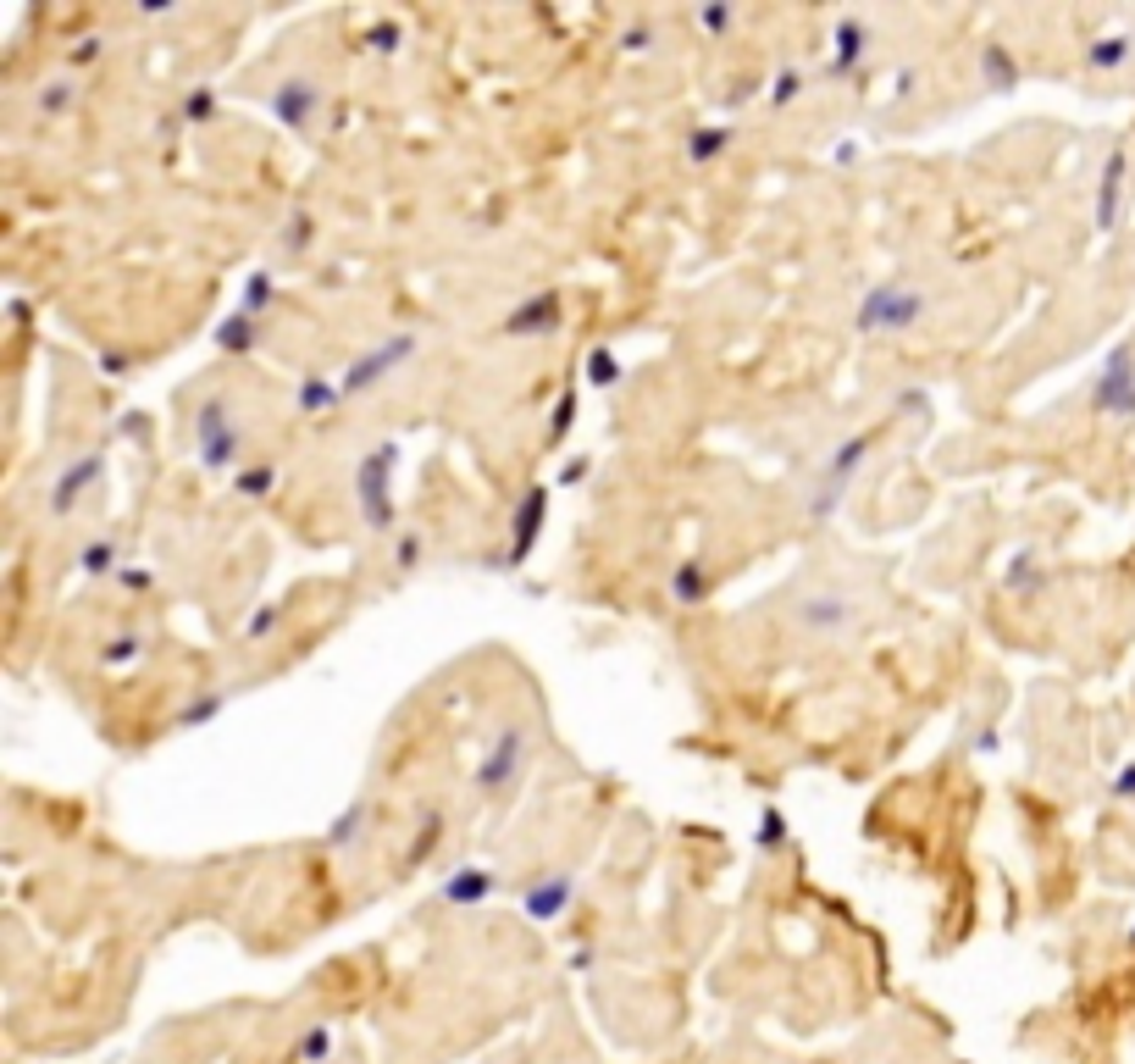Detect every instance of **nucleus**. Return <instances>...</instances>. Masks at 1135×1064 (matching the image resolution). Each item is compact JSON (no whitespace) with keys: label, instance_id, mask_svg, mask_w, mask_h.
Returning <instances> with one entry per match:
<instances>
[{"label":"nucleus","instance_id":"f03ea898","mask_svg":"<svg viewBox=\"0 0 1135 1064\" xmlns=\"http://www.w3.org/2000/svg\"><path fill=\"white\" fill-rule=\"evenodd\" d=\"M388 482H394V450H371L355 466V499H361V521L371 533H383L394 521V499H388Z\"/></svg>","mask_w":1135,"mask_h":1064},{"label":"nucleus","instance_id":"4468645a","mask_svg":"<svg viewBox=\"0 0 1135 1064\" xmlns=\"http://www.w3.org/2000/svg\"><path fill=\"white\" fill-rule=\"evenodd\" d=\"M339 399H344V394L327 389V383H305V389H300V405H305V411H332Z\"/></svg>","mask_w":1135,"mask_h":1064},{"label":"nucleus","instance_id":"6e6552de","mask_svg":"<svg viewBox=\"0 0 1135 1064\" xmlns=\"http://www.w3.org/2000/svg\"><path fill=\"white\" fill-rule=\"evenodd\" d=\"M560 327V300L543 295V300H526L521 317H510V333H554Z\"/></svg>","mask_w":1135,"mask_h":1064},{"label":"nucleus","instance_id":"39448f33","mask_svg":"<svg viewBox=\"0 0 1135 1064\" xmlns=\"http://www.w3.org/2000/svg\"><path fill=\"white\" fill-rule=\"evenodd\" d=\"M521 770H526V732L504 726L494 754H487V765H482V792H510L521 782Z\"/></svg>","mask_w":1135,"mask_h":1064},{"label":"nucleus","instance_id":"a211bd4d","mask_svg":"<svg viewBox=\"0 0 1135 1064\" xmlns=\"http://www.w3.org/2000/svg\"><path fill=\"white\" fill-rule=\"evenodd\" d=\"M781 848V816H765V854Z\"/></svg>","mask_w":1135,"mask_h":1064},{"label":"nucleus","instance_id":"f8f14e48","mask_svg":"<svg viewBox=\"0 0 1135 1064\" xmlns=\"http://www.w3.org/2000/svg\"><path fill=\"white\" fill-rule=\"evenodd\" d=\"M726 145H732V133H726V128H698L693 139H687V156H693V161H715Z\"/></svg>","mask_w":1135,"mask_h":1064},{"label":"nucleus","instance_id":"20e7f679","mask_svg":"<svg viewBox=\"0 0 1135 1064\" xmlns=\"http://www.w3.org/2000/svg\"><path fill=\"white\" fill-rule=\"evenodd\" d=\"M194 443H200V460H205L211 472H222V466H233V460H239V433H233V421H227V411H222V399L200 405V421H194Z\"/></svg>","mask_w":1135,"mask_h":1064},{"label":"nucleus","instance_id":"f3484780","mask_svg":"<svg viewBox=\"0 0 1135 1064\" xmlns=\"http://www.w3.org/2000/svg\"><path fill=\"white\" fill-rule=\"evenodd\" d=\"M111 566V544H94V549H84V571H106Z\"/></svg>","mask_w":1135,"mask_h":1064},{"label":"nucleus","instance_id":"9d476101","mask_svg":"<svg viewBox=\"0 0 1135 1064\" xmlns=\"http://www.w3.org/2000/svg\"><path fill=\"white\" fill-rule=\"evenodd\" d=\"M798 615H804V627H836L848 615V605L836 593H826V599H804V605H798Z\"/></svg>","mask_w":1135,"mask_h":1064},{"label":"nucleus","instance_id":"9b49d317","mask_svg":"<svg viewBox=\"0 0 1135 1064\" xmlns=\"http://www.w3.org/2000/svg\"><path fill=\"white\" fill-rule=\"evenodd\" d=\"M565 898H571V882L554 876V882H543V893H526V909H532V915H560Z\"/></svg>","mask_w":1135,"mask_h":1064},{"label":"nucleus","instance_id":"7ed1b4c3","mask_svg":"<svg viewBox=\"0 0 1135 1064\" xmlns=\"http://www.w3.org/2000/svg\"><path fill=\"white\" fill-rule=\"evenodd\" d=\"M416 355V333H394V339H383L377 350H366V355H355V366L344 372V383H339V394L344 399H355V394H366V389H377V383L388 377V372H399V366Z\"/></svg>","mask_w":1135,"mask_h":1064},{"label":"nucleus","instance_id":"ddd939ff","mask_svg":"<svg viewBox=\"0 0 1135 1064\" xmlns=\"http://www.w3.org/2000/svg\"><path fill=\"white\" fill-rule=\"evenodd\" d=\"M538 516H543V494H532V499L521 505V516H516V560H521L526 544L538 538Z\"/></svg>","mask_w":1135,"mask_h":1064},{"label":"nucleus","instance_id":"2eb2a0df","mask_svg":"<svg viewBox=\"0 0 1135 1064\" xmlns=\"http://www.w3.org/2000/svg\"><path fill=\"white\" fill-rule=\"evenodd\" d=\"M39 106H45L50 117H62V111L72 106V84H50V94H39Z\"/></svg>","mask_w":1135,"mask_h":1064},{"label":"nucleus","instance_id":"423d86ee","mask_svg":"<svg viewBox=\"0 0 1135 1064\" xmlns=\"http://www.w3.org/2000/svg\"><path fill=\"white\" fill-rule=\"evenodd\" d=\"M1097 411H1108V416H1130L1135 411V361H1130V350L1108 355L1103 377H1097Z\"/></svg>","mask_w":1135,"mask_h":1064},{"label":"nucleus","instance_id":"1a4fd4ad","mask_svg":"<svg viewBox=\"0 0 1135 1064\" xmlns=\"http://www.w3.org/2000/svg\"><path fill=\"white\" fill-rule=\"evenodd\" d=\"M487 893H494V876H482V870H460V876H449V887H443V898H455V904H477Z\"/></svg>","mask_w":1135,"mask_h":1064},{"label":"nucleus","instance_id":"dca6fc26","mask_svg":"<svg viewBox=\"0 0 1135 1064\" xmlns=\"http://www.w3.org/2000/svg\"><path fill=\"white\" fill-rule=\"evenodd\" d=\"M698 23L710 28V34H726V28L737 23V12H726V6H703V12H698Z\"/></svg>","mask_w":1135,"mask_h":1064},{"label":"nucleus","instance_id":"f257e3e1","mask_svg":"<svg viewBox=\"0 0 1135 1064\" xmlns=\"http://www.w3.org/2000/svg\"><path fill=\"white\" fill-rule=\"evenodd\" d=\"M919 317H925V295L919 288H909L903 278L880 283L870 288V300L858 305V333H903V327H914Z\"/></svg>","mask_w":1135,"mask_h":1064},{"label":"nucleus","instance_id":"0eeeda50","mask_svg":"<svg viewBox=\"0 0 1135 1064\" xmlns=\"http://www.w3.org/2000/svg\"><path fill=\"white\" fill-rule=\"evenodd\" d=\"M94 472H101V455H78L72 466L56 477V494H50V516H67L72 505H78V494L94 482Z\"/></svg>","mask_w":1135,"mask_h":1064}]
</instances>
